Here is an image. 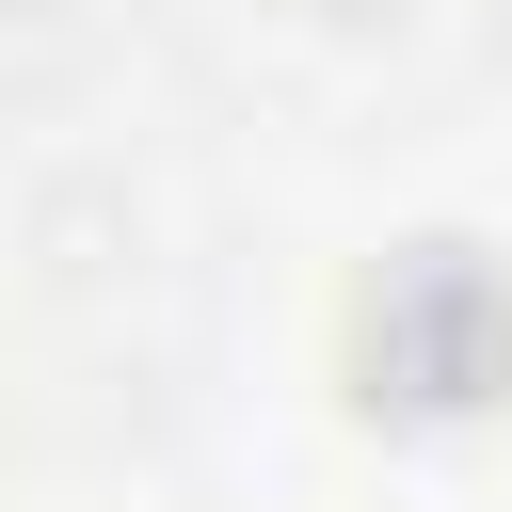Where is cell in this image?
<instances>
[{"label": "cell", "mask_w": 512, "mask_h": 512, "mask_svg": "<svg viewBox=\"0 0 512 512\" xmlns=\"http://www.w3.org/2000/svg\"><path fill=\"white\" fill-rule=\"evenodd\" d=\"M368 368H384V400H496V384H512V304L432 240V256L368 304Z\"/></svg>", "instance_id": "1"}]
</instances>
